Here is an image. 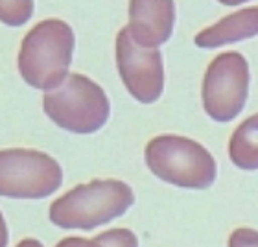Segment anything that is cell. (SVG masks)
Returning <instances> with one entry per match:
<instances>
[{"mask_svg": "<svg viewBox=\"0 0 258 247\" xmlns=\"http://www.w3.org/2000/svg\"><path fill=\"white\" fill-rule=\"evenodd\" d=\"M116 65L129 94L140 103H153L164 91L162 54L157 48H142L135 43L129 28L116 35Z\"/></svg>", "mask_w": 258, "mask_h": 247, "instance_id": "obj_7", "label": "cell"}, {"mask_svg": "<svg viewBox=\"0 0 258 247\" xmlns=\"http://www.w3.org/2000/svg\"><path fill=\"white\" fill-rule=\"evenodd\" d=\"M229 247H258V231L254 229H236L229 236Z\"/></svg>", "mask_w": 258, "mask_h": 247, "instance_id": "obj_13", "label": "cell"}, {"mask_svg": "<svg viewBox=\"0 0 258 247\" xmlns=\"http://www.w3.org/2000/svg\"><path fill=\"white\" fill-rule=\"evenodd\" d=\"M249 65L238 52H223L205 72L201 100L205 113L216 122H229L242 113L249 94Z\"/></svg>", "mask_w": 258, "mask_h": 247, "instance_id": "obj_6", "label": "cell"}, {"mask_svg": "<svg viewBox=\"0 0 258 247\" xmlns=\"http://www.w3.org/2000/svg\"><path fill=\"white\" fill-rule=\"evenodd\" d=\"M175 24V4L170 0L129 4V33L142 48H157L172 37Z\"/></svg>", "mask_w": 258, "mask_h": 247, "instance_id": "obj_8", "label": "cell"}, {"mask_svg": "<svg viewBox=\"0 0 258 247\" xmlns=\"http://www.w3.org/2000/svg\"><path fill=\"white\" fill-rule=\"evenodd\" d=\"M258 35V6L245 8L232 15L205 28L196 35V44L201 48H218L223 44H231L243 39H251Z\"/></svg>", "mask_w": 258, "mask_h": 247, "instance_id": "obj_9", "label": "cell"}, {"mask_svg": "<svg viewBox=\"0 0 258 247\" xmlns=\"http://www.w3.org/2000/svg\"><path fill=\"white\" fill-rule=\"evenodd\" d=\"M33 2H0L2 22L8 26H22L32 17Z\"/></svg>", "mask_w": 258, "mask_h": 247, "instance_id": "obj_12", "label": "cell"}, {"mask_svg": "<svg viewBox=\"0 0 258 247\" xmlns=\"http://www.w3.org/2000/svg\"><path fill=\"white\" fill-rule=\"evenodd\" d=\"M43 109L59 128L91 135L109 120L111 103L96 81L81 74H69L57 89L44 94Z\"/></svg>", "mask_w": 258, "mask_h": 247, "instance_id": "obj_4", "label": "cell"}, {"mask_svg": "<svg viewBox=\"0 0 258 247\" xmlns=\"http://www.w3.org/2000/svg\"><path fill=\"white\" fill-rule=\"evenodd\" d=\"M55 247H139V240L129 229H111L91 240L81 236L63 238Z\"/></svg>", "mask_w": 258, "mask_h": 247, "instance_id": "obj_11", "label": "cell"}, {"mask_svg": "<svg viewBox=\"0 0 258 247\" xmlns=\"http://www.w3.org/2000/svg\"><path fill=\"white\" fill-rule=\"evenodd\" d=\"M63 170L55 159L37 150H2L0 192L13 199H43L57 192Z\"/></svg>", "mask_w": 258, "mask_h": 247, "instance_id": "obj_5", "label": "cell"}, {"mask_svg": "<svg viewBox=\"0 0 258 247\" xmlns=\"http://www.w3.org/2000/svg\"><path fill=\"white\" fill-rule=\"evenodd\" d=\"M229 159L242 170H258V113L234 129L229 140Z\"/></svg>", "mask_w": 258, "mask_h": 247, "instance_id": "obj_10", "label": "cell"}, {"mask_svg": "<svg viewBox=\"0 0 258 247\" xmlns=\"http://www.w3.org/2000/svg\"><path fill=\"white\" fill-rule=\"evenodd\" d=\"M74 32L64 21L46 19L24 35L19 52V72L28 85L54 91L69 78L74 55Z\"/></svg>", "mask_w": 258, "mask_h": 247, "instance_id": "obj_2", "label": "cell"}, {"mask_svg": "<svg viewBox=\"0 0 258 247\" xmlns=\"http://www.w3.org/2000/svg\"><path fill=\"white\" fill-rule=\"evenodd\" d=\"M135 194L118 179H92L78 184L50 205V221L61 229L91 231L116 220L131 209Z\"/></svg>", "mask_w": 258, "mask_h": 247, "instance_id": "obj_1", "label": "cell"}, {"mask_svg": "<svg viewBox=\"0 0 258 247\" xmlns=\"http://www.w3.org/2000/svg\"><path fill=\"white\" fill-rule=\"evenodd\" d=\"M146 164L164 183L203 190L214 183L218 168L214 157L199 142L179 135H159L144 151Z\"/></svg>", "mask_w": 258, "mask_h": 247, "instance_id": "obj_3", "label": "cell"}, {"mask_svg": "<svg viewBox=\"0 0 258 247\" xmlns=\"http://www.w3.org/2000/svg\"><path fill=\"white\" fill-rule=\"evenodd\" d=\"M15 247H44V245L39 242V240H35V238H24V240H21Z\"/></svg>", "mask_w": 258, "mask_h": 247, "instance_id": "obj_14", "label": "cell"}]
</instances>
